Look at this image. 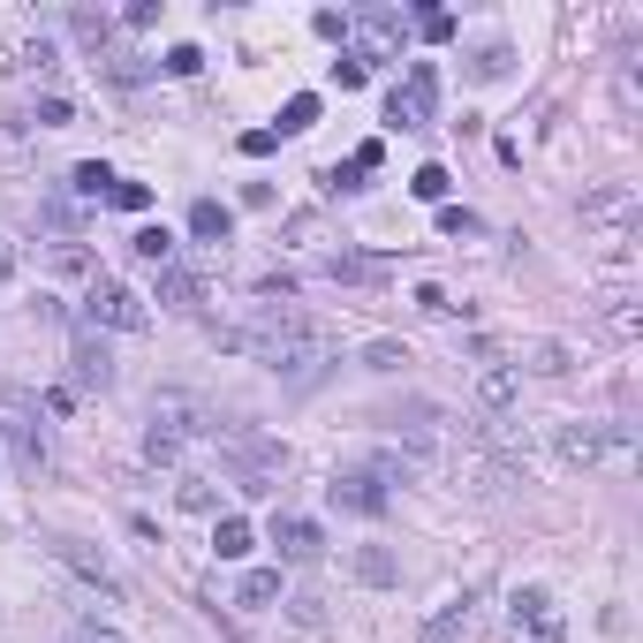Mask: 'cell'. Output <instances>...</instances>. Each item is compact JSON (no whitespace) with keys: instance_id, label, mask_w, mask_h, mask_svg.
<instances>
[{"instance_id":"cell-5","label":"cell","mask_w":643,"mask_h":643,"mask_svg":"<svg viewBox=\"0 0 643 643\" xmlns=\"http://www.w3.org/2000/svg\"><path fill=\"white\" fill-rule=\"evenodd\" d=\"M386 129H432V69L424 61L386 91Z\"/></svg>"},{"instance_id":"cell-13","label":"cell","mask_w":643,"mask_h":643,"mask_svg":"<svg viewBox=\"0 0 643 643\" xmlns=\"http://www.w3.org/2000/svg\"><path fill=\"white\" fill-rule=\"evenodd\" d=\"M69 363H76V386H114V356H107L91 333H76V356H69Z\"/></svg>"},{"instance_id":"cell-42","label":"cell","mask_w":643,"mask_h":643,"mask_svg":"<svg viewBox=\"0 0 643 643\" xmlns=\"http://www.w3.org/2000/svg\"><path fill=\"white\" fill-rule=\"evenodd\" d=\"M8 273H15V258H8V250H0V281H8Z\"/></svg>"},{"instance_id":"cell-9","label":"cell","mask_w":643,"mask_h":643,"mask_svg":"<svg viewBox=\"0 0 643 643\" xmlns=\"http://www.w3.org/2000/svg\"><path fill=\"white\" fill-rule=\"evenodd\" d=\"M273 545H281V560H296V568L325 560V530L304 522V515H281V522H273Z\"/></svg>"},{"instance_id":"cell-22","label":"cell","mask_w":643,"mask_h":643,"mask_svg":"<svg viewBox=\"0 0 643 643\" xmlns=\"http://www.w3.org/2000/svg\"><path fill=\"white\" fill-rule=\"evenodd\" d=\"M530 371H545V379H568V371H576V356H568L560 341H537V348H530Z\"/></svg>"},{"instance_id":"cell-17","label":"cell","mask_w":643,"mask_h":643,"mask_svg":"<svg viewBox=\"0 0 643 643\" xmlns=\"http://www.w3.org/2000/svg\"><path fill=\"white\" fill-rule=\"evenodd\" d=\"M197 273H182V265H160V304H174V311H197Z\"/></svg>"},{"instance_id":"cell-30","label":"cell","mask_w":643,"mask_h":643,"mask_svg":"<svg viewBox=\"0 0 643 643\" xmlns=\"http://www.w3.org/2000/svg\"><path fill=\"white\" fill-rule=\"evenodd\" d=\"M417 311H424V319H455V296H447L440 281H424V288H417Z\"/></svg>"},{"instance_id":"cell-16","label":"cell","mask_w":643,"mask_h":643,"mask_svg":"<svg viewBox=\"0 0 643 643\" xmlns=\"http://www.w3.org/2000/svg\"><path fill=\"white\" fill-rule=\"evenodd\" d=\"M212 545H220V560H243V553L258 545V530H250L243 515H220V522H212Z\"/></svg>"},{"instance_id":"cell-25","label":"cell","mask_w":643,"mask_h":643,"mask_svg":"<svg viewBox=\"0 0 643 643\" xmlns=\"http://www.w3.org/2000/svg\"><path fill=\"white\" fill-rule=\"evenodd\" d=\"M409 189H417L424 205H447V166H417V174H409Z\"/></svg>"},{"instance_id":"cell-37","label":"cell","mask_w":643,"mask_h":643,"mask_svg":"<svg viewBox=\"0 0 643 643\" xmlns=\"http://www.w3.org/2000/svg\"><path fill=\"white\" fill-rule=\"evenodd\" d=\"M166 69H174V76H197V69H205V53H197V46H174V53H166Z\"/></svg>"},{"instance_id":"cell-35","label":"cell","mask_w":643,"mask_h":643,"mask_svg":"<svg viewBox=\"0 0 643 643\" xmlns=\"http://www.w3.org/2000/svg\"><path fill=\"white\" fill-rule=\"evenodd\" d=\"M507 69H515V53H507V46H484V53H478V76H507Z\"/></svg>"},{"instance_id":"cell-3","label":"cell","mask_w":643,"mask_h":643,"mask_svg":"<svg viewBox=\"0 0 643 643\" xmlns=\"http://www.w3.org/2000/svg\"><path fill=\"white\" fill-rule=\"evenodd\" d=\"M84 319H91V325H114V333H145L152 311H145V296H137V288H122V281H91Z\"/></svg>"},{"instance_id":"cell-29","label":"cell","mask_w":643,"mask_h":643,"mask_svg":"<svg viewBox=\"0 0 643 643\" xmlns=\"http://www.w3.org/2000/svg\"><path fill=\"white\" fill-rule=\"evenodd\" d=\"M107 205H122V212H145V205H152V189H145V182H122V174H114Z\"/></svg>"},{"instance_id":"cell-10","label":"cell","mask_w":643,"mask_h":643,"mask_svg":"<svg viewBox=\"0 0 643 643\" xmlns=\"http://www.w3.org/2000/svg\"><path fill=\"white\" fill-rule=\"evenodd\" d=\"M515 394H522V371H515V363H484L478 371V409L492 417V424L515 409Z\"/></svg>"},{"instance_id":"cell-41","label":"cell","mask_w":643,"mask_h":643,"mask_svg":"<svg viewBox=\"0 0 643 643\" xmlns=\"http://www.w3.org/2000/svg\"><path fill=\"white\" fill-rule=\"evenodd\" d=\"M76 643H122V636H114L107 621H84V629H76Z\"/></svg>"},{"instance_id":"cell-21","label":"cell","mask_w":643,"mask_h":643,"mask_svg":"<svg viewBox=\"0 0 643 643\" xmlns=\"http://www.w3.org/2000/svg\"><path fill=\"white\" fill-rule=\"evenodd\" d=\"M311 122H319V99H311V91H296V99L281 107V129H273V137H296V129H311Z\"/></svg>"},{"instance_id":"cell-23","label":"cell","mask_w":643,"mask_h":643,"mask_svg":"<svg viewBox=\"0 0 643 643\" xmlns=\"http://www.w3.org/2000/svg\"><path fill=\"white\" fill-rule=\"evenodd\" d=\"M69 182H76V197H99V205H107V189H114V174H107L99 160H84L76 174H69Z\"/></svg>"},{"instance_id":"cell-24","label":"cell","mask_w":643,"mask_h":643,"mask_svg":"<svg viewBox=\"0 0 643 643\" xmlns=\"http://www.w3.org/2000/svg\"><path fill=\"white\" fill-rule=\"evenodd\" d=\"M288 621H296V629H325V598L319 591H296V598H288Z\"/></svg>"},{"instance_id":"cell-7","label":"cell","mask_w":643,"mask_h":643,"mask_svg":"<svg viewBox=\"0 0 643 643\" xmlns=\"http://www.w3.org/2000/svg\"><path fill=\"white\" fill-rule=\"evenodd\" d=\"M629 462V432H606V424H568L560 432V462H576V470H591V462Z\"/></svg>"},{"instance_id":"cell-20","label":"cell","mask_w":643,"mask_h":643,"mask_svg":"<svg viewBox=\"0 0 643 643\" xmlns=\"http://www.w3.org/2000/svg\"><path fill=\"white\" fill-rule=\"evenodd\" d=\"M356 576H363V583H379V591H386V583H394V576H401V568H394V553H386V545H363V553H356Z\"/></svg>"},{"instance_id":"cell-38","label":"cell","mask_w":643,"mask_h":643,"mask_svg":"<svg viewBox=\"0 0 643 643\" xmlns=\"http://www.w3.org/2000/svg\"><path fill=\"white\" fill-rule=\"evenodd\" d=\"M363 76H371V69H363V61H348V53H341V61H333V84H341V91H356V84H363Z\"/></svg>"},{"instance_id":"cell-33","label":"cell","mask_w":643,"mask_h":643,"mask_svg":"<svg viewBox=\"0 0 643 643\" xmlns=\"http://www.w3.org/2000/svg\"><path fill=\"white\" fill-rule=\"evenodd\" d=\"M182 507H197V515H212L220 499H212V484H205V478H182Z\"/></svg>"},{"instance_id":"cell-6","label":"cell","mask_w":643,"mask_h":643,"mask_svg":"<svg viewBox=\"0 0 643 643\" xmlns=\"http://www.w3.org/2000/svg\"><path fill=\"white\" fill-rule=\"evenodd\" d=\"M507 629H515V643H568V636H560V606H553V591H515Z\"/></svg>"},{"instance_id":"cell-32","label":"cell","mask_w":643,"mask_h":643,"mask_svg":"<svg viewBox=\"0 0 643 643\" xmlns=\"http://www.w3.org/2000/svg\"><path fill=\"white\" fill-rule=\"evenodd\" d=\"M333 281H379V258H333Z\"/></svg>"},{"instance_id":"cell-34","label":"cell","mask_w":643,"mask_h":643,"mask_svg":"<svg viewBox=\"0 0 643 643\" xmlns=\"http://www.w3.org/2000/svg\"><path fill=\"white\" fill-rule=\"evenodd\" d=\"M440 235H478V212H462V205H447V212H440Z\"/></svg>"},{"instance_id":"cell-1","label":"cell","mask_w":643,"mask_h":643,"mask_svg":"<svg viewBox=\"0 0 643 643\" xmlns=\"http://www.w3.org/2000/svg\"><path fill=\"white\" fill-rule=\"evenodd\" d=\"M235 348H250L265 371H281V379H296V386L325 379V363H333V341H325L304 311H281V304L258 325H235Z\"/></svg>"},{"instance_id":"cell-11","label":"cell","mask_w":643,"mask_h":643,"mask_svg":"<svg viewBox=\"0 0 643 643\" xmlns=\"http://www.w3.org/2000/svg\"><path fill=\"white\" fill-rule=\"evenodd\" d=\"M333 499H341V507H356V515H386V484L371 478V470H348V478H333Z\"/></svg>"},{"instance_id":"cell-4","label":"cell","mask_w":643,"mask_h":643,"mask_svg":"<svg viewBox=\"0 0 643 643\" xmlns=\"http://www.w3.org/2000/svg\"><path fill=\"white\" fill-rule=\"evenodd\" d=\"M348 38H356V53L348 61H394L401 53V15H386V8H363V15H348Z\"/></svg>"},{"instance_id":"cell-12","label":"cell","mask_w":643,"mask_h":643,"mask_svg":"<svg viewBox=\"0 0 643 643\" xmlns=\"http://www.w3.org/2000/svg\"><path fill=\"white\" fill-rule=\"evenodd\" d=\"M53 553H61V560H69V568H76V576H84L91 591H107V598H122V583H114V568H107V560H99L91 545H76V537H61Z\"/></svg>"},{"instance_id":"cell-2","label":"cell","mask_w":643,"mask_h":643,"mask_svg":"<svg viewBox=\"0 0 643 643\" xmlns=\"http://www.w3.org/2000/svg\"><path fill=\"white\" fill-rule=\"evenodd\" d=\"M636 212H643V197L629 189V182H606V189H591L583 197V235H598V243H636Z\"/></svg>"},{"instance_id":"cell-39","label":"cell","mask_w":643,"mask_h":643,"mask_svg":"<svg viewBox=\"0 0 643 643\" xmlns=\"http://www.w3.org/2000/svg\"><path fill=\"white\" fill-rule=\"evenodd\" d=\"M273 145H281V137H273V129H243V152H250V160H265V152H273Z\"/></svg>"},{"instance_id":"cell-26","label":"cell","mask_w":643,"mask_h":643,"mask_svg":"<svg viewBox=\"0 0 643 643\" xmlns=\"http://www.w3.org/2000/svg\"><path fill=\"white\" fill-rule=\"evenodd\" d=\"M401 363H409L401 341H371V348H363V371H401Z\"/></svg>"},{"instance_id":"cell-36","label":"cell","mask_w":643,"mask_h":643,"mask_svg":"<svg viewBox=\"0 0 643 643\" xmlns=\"http://www.w3.org/2000/svg\"><path fill=\"white\" fill-rule=\"evenodd\" d=\"M122 23H129V30H152V23H160V0H129V15H122Z\"/></svg>"},{"instance_id":"cell-40","label":"cell","mask_w":643,"mask_h":643,"mask_svg":"<svg viewBox=\"0 0 643 643\" xmlns=\"http://www.w3.org/2000/svg\"><path fill=\"white\" fill-rule=\"evenodd\" d=\"M311 23H319V38H348V15H333V8H319Z\"/></svg>"},{"instance_id":"cell-14","label":"cell","mask_w":643,"mask_h":643,"mask_svg":"<svg viewBox=\"0 0 643 643\" xmlns=\"http://www.w3.org/2000/svg\"><path fill=\"white\" fill-rule=\"evenodd\" d=\"M462 629H470V598H447V606L417 629V643H462Z\"/></svg>"},{"instance_id":"cell-28","label":"cell","mask_w":643,"mask_h":643,"mask_svg":"<svg viewBox=\"0 0 643 643\" xmlns=\"http://www.w3.org/2000/svg\"><path fill=\"white\" fill-rule=\"evenodd\" d=\"M30 122H38V129H69V122H76V107H69V99H38V107H30Z\"/></svg>"},{"instance_id":"cell-15","label":"cell","mask_w":643,"mask_h":643,"mask_svg":"<svg viewBox=\"0 0 643 643\" xmlns=\"http://www.w3.org/2000/svg\"><path fill=\"white\" fill-rule=\"evenodd\" d=\"M189 235H197V243H227V235H235V212L212 205V197H197V205H189Z\"/></svg>"},{"instance_id":"cell-19","label":"cell","mask_w":643,"mask_h":643,"mask_svg":"<svg viewBox=\"0 0 643 643\" xmlns=\"http://www.w3.org/2000/svg\"><path fill=\"white\" fill-rule=\"evenodd\" d=\"M129 250H137L145 265H174V235H166V227H137V235H129Z\"/></svg>"},{"instance_id":"cell-18","label":"cell","mask_w":643,"mask_h":643,"mask_svg":"<svg viewBox=\"0 0 643 643\" xmlns=\"http://www.w3.org/2000/svg\"><path fill=\"white\" fill-rule=\"evenodd\" d=\"M273 598H281V568H250L235 583V606H273Z\"/></svg>"},{"instance_id":"cell-8","label":"cell","mask_w":643,"mask_h":643,"mask_svg":"<svg viewBox=\"0 0 643 643\" xmlns=\"http://www.w3.org/2000/svg\"><path fill=\"white\" fill-rule=\"evenodd\" d=\"M197 432H212V417H205L189 394H152V440L182 447V440H197Z\"/></svg>"},{"instance_id":"cell-27","label":"cell","mask_w":643,"mask_h":643,"mask_svg":"<svg viewBox=\"0 0 643 643\" xmlns=\"http://www.w3.org/2000/svg\"><path fill=\"white\" fill-rule=\"evenodd\" d=\"M606 325H614V333H621V341H636V304H629V296H606Z\"/></svg>"},{"instance_id":"cell-31","label":"cell","mask_w":643,"mask_h":643,"mask_svg":"<svg viewBox=\"0 0 643 643\" xmlns=\"http://www.w3.org/2000/svg\"><path fill=\"white\" fill-rule=\"evenodd\" d=\"M417 30H424L432 46H447V38H455V15H447V8H424V15H417Z\"/></svg>"}]
</instances>
